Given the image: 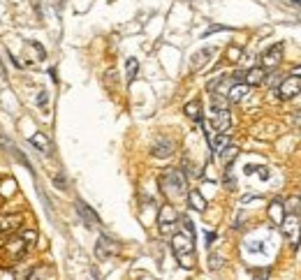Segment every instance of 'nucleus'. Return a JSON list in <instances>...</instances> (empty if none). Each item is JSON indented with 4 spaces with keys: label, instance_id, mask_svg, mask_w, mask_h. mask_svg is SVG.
<instances>
[{
    "label": "nucleus",
    "instance_id": "1",
    "mask_svg": "<svg viewBox=\"0 0 301 280\" xmlns=\"http://www.w3.org/2000/svg\"><path fill=\"white\" fill-rule=\"evenodd\" d=\"M192 234L188 232H176L172 236V250L176 255V260L181 262L183 269H192L195 266V243H192Z\"/></svg>",
    "mask_w": 301,
    "mask_h": 280
},
{
    "label": "nucleus",
    "instance_id": "2",
    "mask_svg": "<svg viewBox=\"0 0 301 280\" xmlns=\"http://www.w3.org/2000/svg\"><path fill=\"white\" fill-rule=\"evenodd\" d=\"M160 186H162V192H165L169 199H181L186 195V176L178 171V169H169L160 176Z\"/></svg>",
    "mask_w": 301,
    "mask_h": 280
},
{
    "label": "nucleus",
    "instance_id": "3",
    "mask_svg": "<svg viewBox=\"0 0 301 280\" xmlns=\"http://www.w3.org/2000/svg\"><path fill=\"white\" fill-rule=\"evenodd\" d=\"M281 229L283 234H285V239H287V243H290L292 248L297 250L301 243V218L299 213H287L285 216V220L281 222Z\"/></svg>",
    "mask_w": 301,
    "mask_h": 280
},
{
    "label": "nucleus",
    "instance_id": "4",
    "mask_svg": "<svg viewBox=\"0 0 301 280\" xmlns=\"http://www.w3.org/2000/svg\"><path fill=\"white\" fill-rule=\"evenodd\" d=\"M23 225V213H5L0 216V239H10L12 234H16Z\"/></svg>",
    "mask_w": 301,
    "mask_h": 280
},
{
    "label": "nucleus",
    "instance_id": "5",
    "mask_svg": "<svg viewBox=\"0 0 301 280\" xmlns=\"http://www.w3.org/2000/svg\"><path fill=\"white\" fill-rule=\"evenodd\" d=\"M118 243L114 239H109V236H100L97 243H95V257L97 260H109V257H116L118 255Z\"/></svg>",
    "mask_w": 301,
    "mask_h": 280
},
{
    "label": "nucleus",
    "instance_id": "6",
    "mask_svg": "<svg viewBox=\"0 0 301 280\" xmlns=\"http://www.w3.org/2000/svg\"><path fill=\"white\" fill-rule=\"evenodd\" d=\"M176 222H178L176 211H174L172 206H162V211H160V218H158L160 232H162V234H172L174 227H176Z\"/></svg>",
    "mask_w": 301,
    "mask_h": 280
},
{
    "label": "nucleus",
    "instance_id": "7",
    "mask_svg": "<svg viewBox=\"0 0 301 280\" xmlns=\"http://www.w3.org/2000/svg\"><path fill=\"white\" fill-rule=\"evenodd\" d=\"M281 58H283V44H273V47H269L267 51L262 53V65L260 67L271 70V67H276V65L281 62Z\"/></svg>",
    "mask_w": 301,
    "mask_h": 280
},
{
    "label": "nucleus",
    "instance_id": "8",
    "mask_svg": "<svg viewBox=\"0 0 301 280\" xmlns=\"http://www.w3.org/2000/svg\"><path fill=\"white\" fill-rule=\"evenodd\" d=\"M299 93H301V77H287L281 83V88H278V95L283 100H290V97H294Z\"/></svg>",
    "mask_w": 301,
    "mask_h": 280
},
{
    "label": "nucleus",
    "instance_id": "9",
    "mask_svg": "<svg viewBox=\"0 0 301 280\" xmlns=\"http://www.w3.org/2000/svg\"><path fill=\"white\" fill-rule=\"evenodd\" d=\"M211 125L216 132H227L229 125H232V116H229L227 109H213L211 114Z\"/></svg>",
    "mask_w": 301,
    "mask_h": 280
},
{
    "label": "nucleus",
    "instance_id": "10",
    "mask_svg": "<svg viewBox=\"0 0 301 280\" xmlns=\"http://www.w3.org/2000/svg\"><path fill=\"white\" fill-rule=\"evenodd\" d=\"M77 213H79V218L83 220V225H86V227H97V225H100V218H97V213H95V211L88 206V204H83V202H77Z\"/></svg>",
    "mask_w": 301,
    "mask_h": 280
},
{
    "label": "nucleus",
    "instance_id": "11",
    "mask_svg": "<svg viewBox=\"0 0 301 280\" xmlns=\"http://www.w3.org/2000/svg\"><path fill=\"white\" fill-rule=\"evenodd\" d=\"M151 153H153V157H169L174 153V141L162 137V139H158L156 144L151 146Z\"/></svg>",
    "mask_w": 301,
    "mask_h": 280
},
{
    "label": "nucleus",
    "instance_id": "12",
    "mask_svg": "<svg viewBox=\"0 0 301 280\" xmlns=\"http://www.w3.org/2000/svg\"><path fill=\"white\" fill-rule=\"evenodd\" d=\"M267 81V70L264 67H250L248 72L243 74V83L246 86H260V83Z\"/></svg>",
    "mask_w": 301,
    "mask_h": 280
},
{
    "label": "nucleus",
    "instance_id": "13",
    "mask_svg": "<svg viewBox=\"0 0 301 280\" xmlns=\"http://www.w3.org/2000/svg\"><path fill=\"white\" fill-rule=\"evenodd\" d=\"M213 53H216V49H211V47H204L202 51H197L195 56H192V62H190V65H192V70H195V72L202 70V67L211 61V56H213Z\"/></svg>",
    "mask_w": 301,
    "mask_h": 280
},
{
    "label": "nucleus",
    "instance_id": "14",
    "mask_svg": "<svg viewBox=\"0 0 301 280\" xmlns=\"http://www.w3.org/2000/svg\"><path fill=\"white\" fill-rule=\"evenodd\" d=\"M285 204H283V199H273L269 204V218L276 222V225H281L283 220H285Z\"/></svg>",
    "mask_w": 301,
    "mask_h": 280
},
{
    "label": "nucleus",
    "instance_id": "15",
    "mask_svg": "<svg viewBox=\"0 0 301 280\" xmlns=\"http://www.w3.org/2000/svg\"><path fill=\"white\" fill-rule=\"evenodd\" d=\"M246 93H248V86H246V83H234L225 95H227V102H239V100L246 97Z\"/></svg>",
    "mask_w": 301,
    "mask_h": 280
},
{
    "label": "nucleus",
    "instance_id": "16",
    "mask_svg": "<svg viewBox=\"0 0 301 280\" xmlns=\"http://www.w3.org/2000/svg\"><path fill=\"white\" fill-rule=\"evenodd\" d=\"M26 248H28V246H26L21 239H16V241H12L10 246L5 248V252L10 255V260H21V257H23V252H26Z\"/></svg>",
    "mask_w": 301,
    "mask_h": 280
},
{
    "label": "nucleus",
    "instance_id": "17",
    "mask_svg": "<svg viewBox=\"0 0 301 280\" xmlns=\"http://www.w3.org/2000/svg\"><path fill=\"white\" fill-rule=\"evenodd\" d=\"M183 111H186L188 118H192V121L202 123V102H199V100H192V102H188L186 107H183Z\"/></svg>",
    "mask_w": 301,
    "mask_h": 280
},
{
    "label": "nucleus",
    "instance_id": "18",
    "mask_svg": "<svg viewBox=\"0 0 301 280\" xmlns=\"http://www.w3.org/2000/svg\"><path fill=\"white\" fill-rule=\"evenodd\" d=\"M208 141H211V148L216 153H220L225 146H229V137H227V132H218L216 137H208Z\"/></svg>",
    "mask_w": 301,
    "mask_h": 280
},
{
    "label": "nucleus",
    "instance_id": "19",
    "mask_svg": "<svg viewBox=\"0 0 301 280\" xmlns=\"http://www.w3.org/2000/svg\"><path fill=\"white\" fill-rule=\"evenodd\" d=\"M31 144H32V146H37L42 153H49V151H51V144H49V139L42 135V132H35V135L31 137Z\"/></svg>",
    "mask_w": 301,
    "mask_h": 280
},
{
    "label": "nucleus",
    "instance_id": "20",
    "mask_svg": "<svg viewBox=\"0 0 301 280\" xmlns=\"http://www.w3.org/2000/svg\"><path fill=\"white\" fill-rule=\"evenodd\" d=\"M137 70H139V62H137V58H127V61H125V74H127V83H132L137 79Z\"/></svg>",
    "mask_w": 301,
    "mask_h": 280
},
{
    "label": "nucleus",
    "instance_id": "21",
    "mask_svg": "<svg viewBox=\"0 0 301 280\" xmlns=\"http://www.w3.org/2000/svg\"><path fill=\"white\" fill-rule=\"evenodd\" d=\"M218 156H220V160H222L225 165H229V162H232L234 157L239 156V148H237V146H225V148L220 151Z\"/></svg>",
    "mask_w": 301,
    "mask_h": 280
},
{
    "label": "nucleus",
    "instance_id": "22",
    "mask_svg": "<svg viewBox=\"0 0 301 280\" xmlns=\"http://www.w3.org/2000/svg\"><path fill=\"white\" fill-rule=\"evenodd\" d=\"M188 199H190L192 208H197V211H204V208H206V199L199 195V190H192V192L188 195Z\"/></svg>",
    "mask_w": 301,
    "mask_h": 280
},
{
    "label": "nucleus",
    "instance_id": "23",
    "mask_svg": "<svg viewBox=\"0 0 301 280\" xmlns=\"http://www.w3.org/2000/svg\"><path fill=\"white\" fill-rule=\"evenodd\" d=\"M14 192H16V183H14L12 178L0 181V195H2V197H12Z\"/></svg>",
    "mask_w": 301,
    "mask_h": 280
},
{
    "label": "nucleus",
    "instance_id": "24",
    "mask_svg": "<svg viewBox=\"0 0 301 280\" xmlns=\"http://www.w3.org/2000/svg\"><path fill=\"white\" fill-rule=\"evenodd\" d=\"M21 241H23L26 246H32V243L37 241V232H35V229H26V232H21Z\"/></svg>",
    "mask_w": 301,
    "mask_h": 280
},
{
    "label": "nucleus",
    "instance_id": "25",
    "mask_svg": "<svg viewBox=\"0 0 301 280\" xmlns=\"http://www.w3.org/2000/svg\"><path fill=\"white\" fill-rule=\"evenodd\" d=\"M241 56H243V51H241L239 47H229V49H227V58H229L232 62L241 61Z\"/></svg>",
    "mask_w": 301,
    "mask_h": 280
},
{
    "label": "nucleus",
    "instance_id": "26",
    "mask_svg": "<svg viewBox=\"0 0 301 280\" xmlns=\"http://www.w3.org/2000/svg\"><path fill=\"white\" fill-rule=\"evenodd\" d=\"M37 104H40V107H47V104H49V93H47V91H42V93H40Z\"/></svg>",
    "mask_w": 301,
    "mask_h": 280
},
{
    "label": "nucleus",
    "instance_id": "27",
    "mask_svg": "<svg viewBox=\"0 0 301 280\" xmlns=\"http://www.w3.org/2000/svg\"><path fill=\"white\" fill-rule=\"evenodd\" d=\"M220 266H222V260L218 255H211V269H220Z\"/></svg>",
    "mask_w": 301,
    "mask_h": 280
},
{
    "label": "nucleus",
    "instance_id": "28",
    "mask_svg": "<svg viewBox=\"0 0 301 280\" xmlns=\"http://www.w3.org/2000/svg\"><path fill=\"white\" fill-rule=\"evenodd\" d=\"M53 181H56V186H58V190H65V186H67V181L63 178V174H58V176L53 178Z\"/></svg>",
    "mask_w": 301,
    "mask_h": 280
},
{
    "label": "nucleus",
    "instance_id": "29",
    "mask_svg": "<svg viewBox=\"0 0 301 280\" xmlns=\"http://www.w3.org/2000/svg\"><path fill=\"white\" fill-rule=\"evenodd\" d=\"M269 276V271H260V273H255V280H264Z\"/></svg>",
    "mask_w": 301,
    "mask_h": 280
},
{
    "label": "nucleus",
    "instance_id": "30",
    "mask_svg": "<svg viewBox=\"0 0 301 280\" xmlns=\"http://www.w3.org/2000/svg\"><path fill=\"white\" fill-rule=\"evenodd\" d=\"M206 241H208L206 246H211V243H213V241H216V234H211V232H208V234H206Z\"/></svg>",
    "mask_w": 301,
    "mask_h": 280
},
{
    "label": "nucleus",
    "instance_id": "31",
    "mask_svg": "<svg viewBox=\"0 0 301 280\" xmlns=\"http://www.w3.org/2000/svg\"><path fill=\"white\" fill-rule=\"evenodd\" d=\"M28 280H40V278H37V271H32L31 276H28Z\"/></svg>",
    "mask_w": 301,
    "mask_h": 280
},
{
    "label": "nucleus",
    "instance_id": "32",
    "mask_svg": "<svg viewBox=\"0 0 301 280\" xmlns=\"http://www.w3.org/2000/svg\"><path fill=\"white\" fill-rule=\"evenodd\" d=\"M292 77H301V67H297V70L292 72Z\"/></svg>",
    "mask_w": 301,
    "mask_h": 280
},
{
    "label": "nucleus",
    "instance_id": "33",
    "mask_svg": "<svg viewBox=\"0 0 301 280\" xmlns=\"http://www.w3.org/2000/svg\"><path fill=\"white\" fill-rule=\"evenodd\" d=\"M287 2H292V5H297V7H301V0H287Z\"/></svg>",
    "mask_w": 301,
    "mask_h": 280
}]
</instances>
